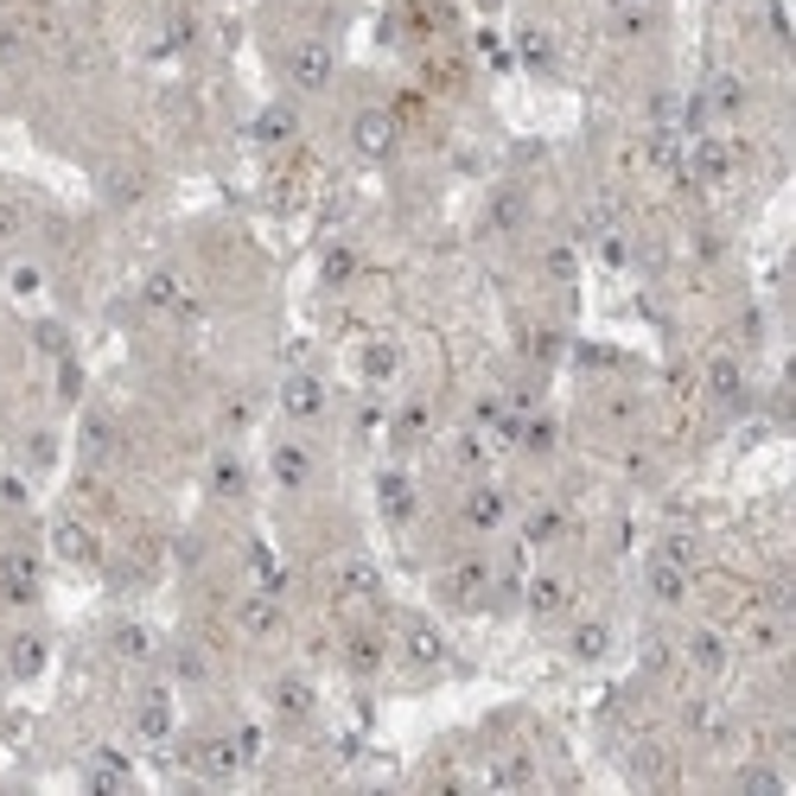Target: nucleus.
Segmentation results:
<instances>
[{
	"label": "nucleus",
	"instance_id": "9b49d317",
	"mask_svg": "<svg viewBox=\"0 0 796 796\" xmlns=\"http://www.w3.org/2000/svg\"><path fill=\"white\" fill-rule=\"evenodd\" d=\"M52 548L64 555V561H77V567H90L103 548H96V529L90 523H77V516H58L52 523Z\"/></svg>",
	"mask_w": 796,
	"mask_h": 796
},
{
	"label": "nucleus",
	"instance_id": "2f4dec72",
	"mask_svg": "<svg viewBox=\"0 0 796 796\" xmlns=\"http://www.w3.org/2000/svg\"><path fill=\"white\" fill-rule=\"evenodd\" d=\"M39 287H45V268H39V261H13V268H7V293H13V300H32Z\"/></svg>",
	"mask_w": 796,
	"mask_h": 796
},
{
	"label": "nucleus",
	"instance_id": "c756f323",
	"mask_svg": "<svg viewBox=\"0 0 796 796\" xmlns=\"http://www.w3.org/2000/svg\"><path fill=\"white\" fill-rule=\"evenodd\" d=\"M83 777H90V784H96V790H108V784H128L134 771H128V758H115V752H96V758H90V771H83Z\"/></svg>",
	"mask_w": 796,
	"mask_h": 796
},
{
	"label": "nucleus",
	"instance_id": "aec40b11",
	"mask_svg": "<svg viewBox=\"0 0 796 796\" xmlns=\"http://www.w3.org/2000/svg\"><path fill=\"white\" fill-rule=\"evenodd\" d=\"M293 134H300V108H293V103H268L256 115V141H261V147H287Z\"/></svg>",
	"mask_w": 796,
	"mask_h": 796
},
{
	"label": "nucleus",
	"instance_id": "9d476101",
	"mask_svg": "<svg viewBox=\"0 0 796 796\" xmlns=\"http://www.w3.org/2000/svg\"><path fill=\"white\" fill-rule=\"evenodd\" d=\"M707 395H714L720 409H733V414H740L745 402H752V389H745L740 358H714V363H707Z\"/></svg>",
	"mask_w": 796,
	"mask_h": 796
},
{
	"label": "nucleus",
	"instance_id": "6e6552de",
	"mask_svg": "<svg viewBox=\"0 0 796 796\" xmlns=\"http://www.w3.org/2000/svg\"><path fill=\"white\" fill-rule=\"evenodd\" d=\"M281 414L287 421H319V414H325V383H319L312 370H293L281 383Z\"/></svg>",
	"mask_w": 796,
	"mask_h": 796
},
{
	"label": "nucleus",
	"instance_id": "0eeeda50",
	"mask_svg": "<svg viewBox=\"0 0 796 796\" xmlns=\"http://www.w3.org/2000/svg\"><path fill=\"white\" fill-rule=\"evenodd\" d=\"M268 472H275V485H281V490H307L312 485V446H307V440H275Z\"/></svg>",
	"mask_w": 796,
	"mask_h": 796
},
{
	"label": "nucleus",
	"instance_id": "72a5a7b5",
	"mask_svg": "<svg viewBox=\"0 0 796 796\" xmlns=\"http://www.w3.org/2000/svg\"><path fill=\"white\" fill-rule=\"evenodd\" d=\"M338 580H344L351 599H370V592H376V567H370V561H344V567H338Z\"/></svg>",
	"mask_w": 796,
	"mask_h": 796
},
{
	"label": "nucleus",
	"instance_id": "a18cd8bd",
	"mask_svg": "<svg viewBox=\"0 0 796 796\" xmlns=\"http://www.w3.org/2000/svg\"><path fill=\"white\" fill-rule=\"evenodd\" d=\"M0 58H20V39H13V32H0Z\"/></svg>",
	"mask_w": 796,
	"mask_h": 796
},
{
	"label": "nucleus",
	"instance_id": "ddd939ff",
	"mask_svg": "<svg viewBox=\"0 0 796 796\" xmlns=\"http://www.w3.org/2000/svg\"><path fill=\"white\" fill-rule=\"evenodd\" d=\"M383 663H389L383 631H351V638H344V669H351V675H376Z\"/></svg>",
	"mask_w": 796,
	"mask_h": 796
},
{
	"label": "nucleus",
	"instance_id": "423d86ee",
	"mask_svg": "<svg viewBox=\"0 0 796 796\" xmlns=\"http://www.w3.org/2000/svg\"><path fill=\"white\" fill-rule=\"evenodd\" d=\"M694 587V573L682 561H669V555H650V567H643V592L657 599V606H682Z\"/></svg>",
	"mask_w": 796,
	"mask_h": 796
},
{
	"label": "nucleus",
	"instance_id": "20e7f679",
	"mask_svg": "<svg viewBox=\"0 0 796 796\" xmlns=\"http://www.w3.org/2000/svg\"><path fill=\"white\" fill-rule=\"evenodd\" d=\"M459 523L472 529V536H497V529L510 523V497H504L497 485H472L465 504H459Z\"/></svg>",
	"mask_w": 796,
	"mask_h": 796
},
{
	"label": "nucleus",
	"instance_id": "58836bf2",
	"mask_svg": "<svg viewBox=\"0 0 796 796\" xmlns=\"http://www.w3.org/2000/svg\"><path fill=\"white\" fill-rule=\"evenodd\" d=\"M516 217H523V198H516V192H504V198H497V210H490V224H497V230H516Z\"/></svg>",
	"mask_w": 796,
	"mask_h": 796
},
{
	"label": "nucleus",
	"instance_id": "1a4fd4ad",
	"mask_svg": "<svg viewBox=\"0 0 796 796\" xmlns=\"http://www.w3.org/2000/svg\"><path fill=\"white\" fill-rule=\"evenodd\" d=\"M523 606H529V618H561L567 606H573V580H567V573H536V580L523 587Z\"/></svg>",
	"mask_w": 796,
	"mask_h": 796
},
{
	"label": "nucleus",
	"instance_id": "f3484780",
	"mask_svg": "<svg viewBox=\"0 0 796 796\" xmlns=\"http://www.w3.org/2000/svg\"><path fill=\"white\" fill-rule=\"evenodd\" d=\"M108 650H115V657H122V663H154L159 657V638L154 631H147V624H115V631H108Z\"/></svg>",
	"mask_w": 796,
	"mask_h": 796
},
{
	"label": "nucleus",
	"instance_id": "a19ab883",
	"mask_svg": "<svg viewBox=\"0 0 796 796\" xmlns=\"http://www.w3.org/2000/svg\"><path fill=\"white\" fill-rule=\"evenodd\" d=\"M77 389H83V370L64 358V363H58V395H64V402H77Z\"/></svg>",
	"mask_w": 796,
	"mask_h": 796
},
{
	"label": "nucleus",
	"instance_id": "dca6fc26",
	"mask_svg": "<svg viewBox=\"0 0 796 796\" xmlns=\"http://www.w3.org/2000/svg\"><path fill=\"white\" fill-rule=\"evenodd\" d=\"M134 733H141V740H166V733H173V694L166 689L141 694V707H134Z\"/></svg>",
	"mask_w": 796,
	"mask_h": 796
},
{
	"label": "nucleus",
	"instance_id": "2eb2a0df",
	"mask_svg": "<svg viewBox=\"0 0 796 796\" xmlns=\"http://www.w3.org/2000/svg\"><path fill=\"white\" fill-rule=\"evenodd\" d=\"M402 657H409L414 669H434V663H446V638H440L434 624H402Z\"/></svg>",
	"mask_w": 796,
	"mask_h": 796
},
{
	"label": "nucleus",
	"instance_id": "a878e982",
	"mask_svg": "<svg viewBox=\"0 0 796 796\" xmlns=\"http://www.w3.org/2000/svg\"><path fill=\"white\" fill-rule=\"evenodd\" d=\"M784 638H790V631H784V618H752L740 643L752 650V657H777V650H784Z\"/></svg>",
	"mask_w": 796,
	"mask_h": 796
},
{
	"label": "nucleus",
	"instance_id": "4be33fe9",
	"mask_svg": "<svg viewBox=\"0 0 796 796\" xmlns=\"http://www.w3.org/2000/svg\"><path fill=\"white\" fill-rule=\"evenodd\" d=\"M376 504H383L389 523H409L414 516V478L409 472H383V478H376Z\"/></svg>",
	"mask_w": 796,
	"mask_h": 796
},
{
	"label": "nucleus",
	"instance_id": "393cba45",
	"mask_svg": "<svg viewBox=\"0 0 796 796\" xmlns=\"http://www.w3.org/2000/svg\"><path fill=\"white\" fill-rule=\"evenodd\" d=\"M319 281L325 287H351L358 281V249H351V242H332V249L319 256Z\"/></svg>",
	"mask_w": 796,
	"mask_h": 796
},
{
	"label": "nucleus",
	"instance_id": "39448f33",
	"mask_svg": "<svg viewBox=\"0 0 796 796\" xmlns=\"http://www.w3.org/2000/svg\"><path fill=\"white\" fill-rule=\"evenodd\" d=\"M0 599H7V606H32V599H39V561H32L27 548H7V555H0Z\"/></svg>",
	"mask_w": 796,
	"mask_h": 796
},
{
	"label": "nucleus",
	"instance_id": "473e14b6",
	"mask_svg": "<svg viewBox=\"0 0 796 796\" xmlns=\"http://www.w3.org/2000/svg\"><path fill=\"white\" fill-rule=\"evenodd\" d=\"M32 344H39L45 358H71V332H64L58 319H39V325H32Z\"/></svg>",
	"mask_w": 796,
	"mask_h": 796
},
{
	"label": "nucleus",
	"instance_id": "f257e3e1",
	"mask_svg": "<svg viewBox=\"0 0 796 796\" xmlns=\"http://www.w3.org/2000/svg\"><path fill=\"white\" fill-rule=\"evenodd\" d=\"M281 71H287V83H293L300 96H319V90L332 83V71H338V52L325 45V39H300V45L287 52Z\"/></svg>",
	"mask_w": 796,
	"mask_h": 796
},
{
	"label": "nucleus",
	"instance_id": "c9c22d12",
	"mask_svg": "<svg viewBox=\"0 0 796 796\" xmlns=\"http://www.w3.org/2000/svg\"><path fill=\"white\" fill-rule=\"evenodd\" d=\"M147 307H179V275L159 268L154 281H147Z\"/></svg>",
	"mask_w": 796,
	"mask_h": 796
},
{
	"label": "nucleus",
	"instance_id": "f03ea898",
	"mask_svg": "<svg viewBox=\"0 0 796 796\" xmlns=\"http://www.w3.org/2000/svg\"><path fill=\"white\" fill-rule=\"evenodd\" d=\"M236 631H242V638H256V643H268V638H281V631H287V612H281V592H268V587H256V592H242V599H236Z\"/></svg>",
	"mask_w": 796,
	"mask_h": 796
},
{
	"label": "nucleus",
	"instance_id": "4468645a",
	"mask_svg": "<svg viewBox=\"0 0 796 796\" xmlns=\"http://www.w3.org/2000/svg\"><path fill=\"white\" fill-rule=\"evenodd\" d=\"M268 707H275V720H307L319 701H312V682H307V675H281V682L268 689Z\"/></svg>",
	"mask_w": 796,
	"mask_h": 796
},
{
	"label": "nucleus",
	"instance_id": "412c9836",
	"mask_svg": "<svg viewBox=\"0 0 796 796\" xmlns=\"http://www.w3.org/2000/svg\"><path fill=\"white\" fill-rule=\"evenodd\" d=\"M561 536H567V510L561 504H536V510L523 516V541H529V548H555Z\"/></svg>",
	"mask_w": 796,
	"mask_h": 796
},
{
	"label": "nucleus",
	"instance_id": "cd10ccee",
	"mask_svg": "<svg viewBox=\"0 0 796 796\" xmlns=\"http://www.w3.org/2000/svg\"><path fill=\"white\" fill-rule=\"evenodd\" d=\"M363 383H389V376H395V370H402V351H395V344H363Z\"/></svg>",
	"mask_w": 796,
	"mask_h": 796
},
{
	"label": "nucleus",
	"instance_id": "79ce46f5",
	"mask_svg": "<svg viewBox=\"0 0 796 796\" xmlns=\"http://www.w3.org/2000/svg\"><path fill=\"white\" fill-rule=\"evenodd\" d=\"M20 230H27V210H20V205H0V242H13Z\"/></svg>",
	"mask_w": 796,
	"mask_h": 796
},
{
	"label": "nucleus",
	"instance_id": "c03bdc74",
	"mask_svg": "<svg viewBox=\"0 0 796 796\" xmlns=\"http://www.w3.org/2000/svg\"><path fill=\"white\" fill-rule=\"evenodd\" d=\"M427 434V409H421V402H414L409 414H402V440H421Z\"/></svg>",
	"mask_w": 796,
	"mask_h": 796
},
{
	"label": "nucleus",
	"instance_id": "6ab92c4d",
	"mask_svg": "<svg viewBox=\"0 0 796 796\" xmlns=\"http://www.w3.org/2000/svg\"><path fill=\"white\" fill-rule=\"evenodd\" d=\"M567 650H573V663H606V657H612V624H606V618H587V624H573Z\"/></svg>",
	"mask_w": 796,
	"mask_h": 796
},
{
	"label": "nucleus",
	"instance_id": "b1692460",
	"mask_svg": "<svg viewBox=\"0 0 796 796\" xmlns=\"http://www.w3.org/2000/svg\"><path fill=\"white\" fill-rule=\"evenodd\" d=\"M682 657H689L701 675H720V669H726V638H720V631H689V638H682Z\"/></svg>",
	"mask_w": 796,
	"mask_h": 796
},
{
	"label": "nucleus",
	"instance_id": "7c9ffc66",
	"mask_svg": "<svg viewBox=\"0 0 796 796\" xmlns=\"http://www.w3.org/2000/svg\"><path fill=\"white\" fill-rule=\"evenodd\" d=\"M541 268H548V281H573V275H580V256H573V242H548V249H541Z\"/></svg>",
	"mask_w": 796,
	"mask_h": 796
},
{
	"label": "nucleus",
	"instance_id": "c85d7f7f",
	"mask_svg": "<svg viewBox=\"0 0 796 796\" xmlns=\"http://www.w3.org/2000/svg\"><path fill=\"white\" fill-rule=\"evenodd\" d=\"M210 490H217V497H242V490H249V472H242L236 453H217V465H210Z\"/></svg>",
	"mask_w": 796,
	"mask_h": 796
},
{
	"label": "nucleus",
	"instance_id": "a211bd4d",
	"mask_svg": "<svg viewBox=\"0 0 796 796\" xmlns=\"http://www.w3.org/2000/svg\"><path fill=\"white\" fill-rule=\"evenodd\" d=\"M689 166H694L707 185H726V173H733V147H726V141H714V134H694Z\"/></svg>",
	"mask_w": 796,
	"mask_h": 796
},
{
	"label": "nucleus",
	"instance_id": "5701e85b",
	"mask_svg": "<svg viewBox=\"0 0 796 796\" xmlns=\"http://www.w3.org/2000/svg\"><path fill=\"white\" fill-rule=\"evenodd\" d=\"M39 669H45V638H39V631H20V638L7 643V675H13V682H32Z\"/></svg>",
	"mask_w": 796,
	"mask_h": 796
},
{
	"label": "nucleus",
	"instance_id": "ea45409f",
	"mask_svg": "<svg viewBox=\"0 0 796 796\" xmlns=\"http://www.w3.org/2000/svg\"><path fill=\"white\" fill-rule=\"evenodd\" d=\"M27 478H13V472H7V478H0V504H7V510H27Z\"/></svg>",
	"mask_w": 796,
	"mask_h": 796
},
{
	"label": "nucleus",
	"instance_id": "f704fd0d",
	"mask_svg": "<svg viewBox=\"0 0 796 796\" xmlns=\"http://www.w3.org/2000/svg\"><path fill=\"white\" fill-rule=\"evenodd\" d=\"M523 64H536V71H548V64H555V39H548V32H523Z\"/></svg>",
	"mask_w": 796,
	"mask_h": 796
},
{
	"label": "nucleus",
	"instance_id": "4c0bfd02",
	"mask_svg": "<svg viewBox=\"0 0 796 796\" xmlns=\"http://www.w3.org/2000/svg\"><path fill=\"white\" fill-rule=\"evenodd\" d=\"M714 103H720V115H740V103H745L740 77H720V83H714Z\"/></svg>",
	"mask_w": 796,
	"mask_h": 796
},
{
	"label": "nucleus",
	"instance_id": "bb28decb",
	"mask_svg": "<svg viewBox=\"0 0 796 796\" xmlns=\"http://www.w3.org/2000/svg\"><path fill=\"white\" fill-rule=\"evenodd\" d=\"M166 663H173V675H179L185 689H205V682H210V663H205V650H198V643H173V657H166Z\"/></svg>",
	"mask_w": 796,
	"mask_h": 796
},
{
	"label": "nucleus",
	"instance_id": "7ed1b4c3",
	"mask_svg": "<svg viewBox=\"0 0 796 796\" xmlns=\"http://www.w3.org/2000/svg\"><path fill=\"white\" fill-rule=\"evenodd\" d=\"M395 141H402L395 108H358V115H351V147H358L363 159H389Z\"/></svg>",
	"mask_w": 796,
	"mask_h": 796
},
{
	"label": "nucleus",
	"instance_id": "e433bc0d",
	"mask_svg": "<svg viewBox=\"0 0 796 796\" xmlns=\"http://www.w3.org/2000/svg\"><path fill=\"white\" fill-rule=\"evenodd\" d=\"M490 784H536V765L529 758H504V765L490 771Z\"/></svg>",
	"mask_w": 796,
	"mask_h": 796
},
{
	"label": "nucleus",
	"instance_id": "37998d69",
	"mask_svg": "<svg viewBox=\"0 0 796 796\" xmlns=\"http://www.w3.org/2000/svg\"><path fill=\"white\" fill-rule=\"evenodd\" d=\"M173 45H192V39H198V20H192V13H173Z\"/></svg>",
	"mask_w": 796,
	"mask_h": 796
},
{
	"label": "nucleus",
	"instance_id": "49530a36",
	"mask_svg": "<svg viewBox=\"0 0 796 796\" xmlns=\"http://www.w3.org/2000/svg\"><path fill=\"white\" fill-rule=\"evenodd\" d=\"M7 682H13V675H7V669H0V701H7Z\"/></svg>",
	"mask_w": 796,
	"mask_h": 796
},
{
	"label": "nucleus",
	"instance_id": "f8f14e48",
	"mask_svg": "<svg viewBox=\"0 0 796 796\" xmlns=\"http://www.w3.org/2000/svg\"><path fill=\"white\" fill-rule=\"evenodd\" d=\"M485 592H490V561H459L446 573V599L453 606H485Z\"/></svg>",
	"mask_w": 796,
	"mask_h": 796
}]
</instances>
